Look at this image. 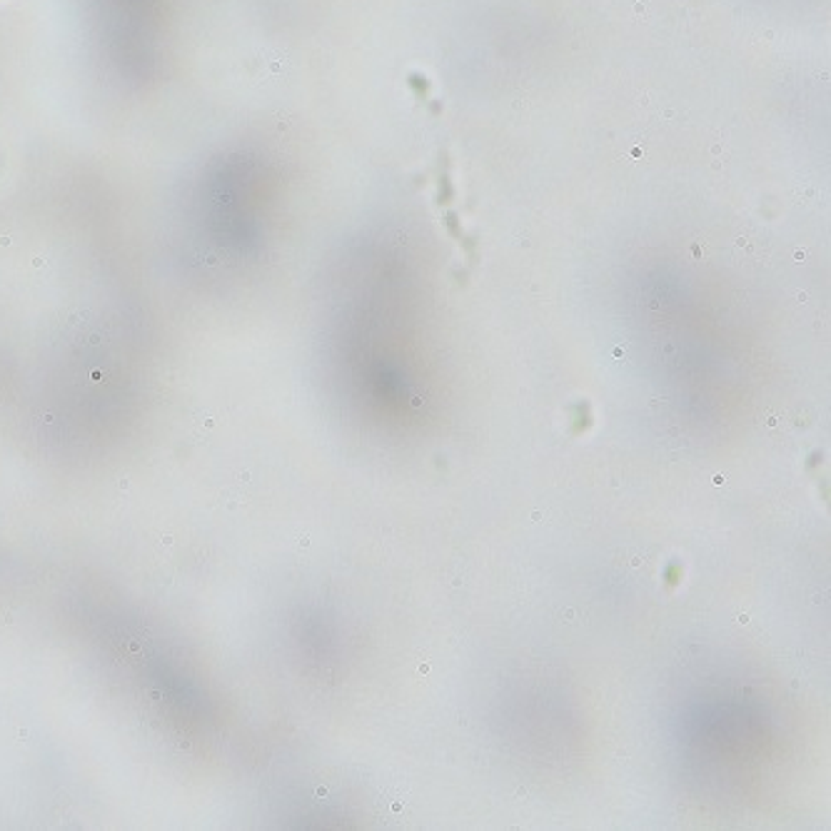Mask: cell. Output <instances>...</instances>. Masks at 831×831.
Listing matches in <instances>:
<instances>
[{
	"mask_svg": "<svg viewBox=\"0 0 831 831\" xmlns=\"http://www.w3.org/2000/svg\"><path fill=\"white\" fill-rule=\"evenodd\" d=\"M642 562H645V560H642V557H632V567H639V564H642Z\"/></svg>",
	"mask_w": 831,
	"mask_h": 831,
	"instance_id": "1",
	"label": "cell"
},
{
	"mask_svg": "<svg viewBox=\"0 0 831 831\" xmlns=\"http://www.w3.org/2000/svg\"><path fill=\"white\" fill-rule=\"evenodd\" d=\"M430 672V664H420V674Z\"/></svg>",
	"mask_w": 831,
	"mask_h": 831,
	"instance_id": "2",
	"label": "cell"
}]
</instances>
